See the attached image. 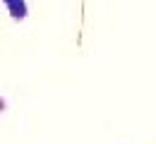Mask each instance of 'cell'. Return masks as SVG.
Here are the masks:
<instances>
[{
    "label": "cell",
    "instance_id": "1",
    "mask_svg": "<svg viewBox=\"0 0 156 144\" xmlns=\"http://www.w3.org/2000/svg\"><path fill=\"white\" fill-rule=\"evenodd\" d=\"M2 2H5V7L10 10V15L15 19H24L27 17V2L24 0H2Z\"/></svg>",
    "mask_w": 156,
    "mask_h": 144
}]
</instances>
